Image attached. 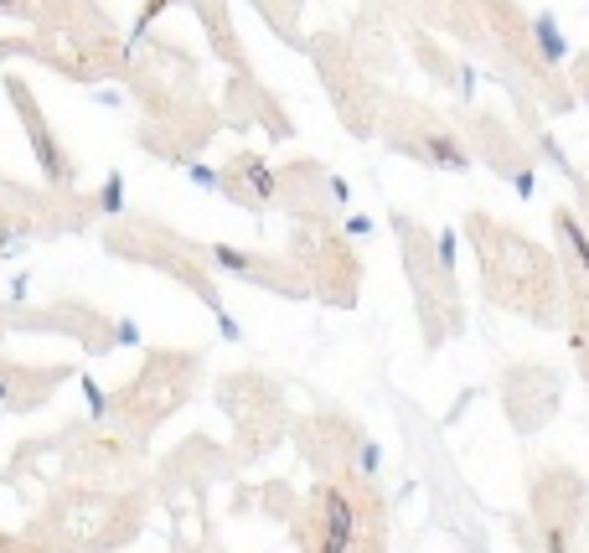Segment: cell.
Here are the masks:
<instances>
[{
    "mask_svg": "<svg viewBox=\"0 0 589 553\" xmlns=\"http://www.w3.org/2000/svg\"><path fill=\"white\" fill-rule=\"evenodd\" d=\"M114 336H119V342H140V326H135V321H119Z\"/></svg>",
    "mask_w": 589,
    "mask_h": 553,
    "instance_id": "9",
    "label": "cell"
},
{
    "mask_svg": "<svg viewBox=\"0 0 589 553\" xmlns=\"http://www.w3.org/2000/svg\"><path fill=\"white\" fill-rule=\"evenodd\" d=\"M0 11H6V16H26V11H21V0H0Z\"/></svg>",
    "mask_w": 589,
    "mask_h": 553,
    "instance_id": "10",
    "label": "cell"
},
{
    "mask_svg": "<svg viewBox=\"0 0 589 553\" xmlns=\"http://www.w3.org/2000/svg\"><path fill=\"white\" fill-rule=\"evenodd\" d=\"M553 228H558V243H564V254L574 259V269L589 274V233H584V223L574 218L569 207H558V212H553Z\"/></svg>",
    "mask_w": 589,
    "mask_h": 553,
    "instance_id": "3",
    "label": "cell"
},
{
    "mask_svg": "<svg viewBox=\"0 0 589 553\" xmlns=\"http://www.w3.org/2000/svg\"><path fill=\"white\" fill-rule=\"evenodd\" d=\"M233 171H243V181L259 192V202H269V197H274V176H269V166H264V161H233Z\"/></svg>",
    "mask_w": 589,
    "mask_h": 553,
    "instance_id": "6",
    "label": "cell"
},
{
    "mask_svg": "<svg viewBox=\"0 0 589 553\" xmlns=\"http://www.w3.org/2000/svg\"><path fill=\"white\" fill-rule=\"evenodd\" d=\"M533 42H538L543 63H564V37H558V21L553 16H538L533 21Z\"/></svg>",
    "mask_w": 589,
    "mask_h": 553,
    "instance_id": "5",
    "label": "cell"
},
{
    "mask_svg": "<svg viewBox=\"0 0 589 553\" xmlns=\"http://www.w3.org/2000/svg\"><path fill=\"white\" fill-rule=\"evenodd\" d=\"M352 486H321L300 517L305 553H378V522Z\"/></svg>",
    "mask_w": 589,
    "mask_h": 553,
    "instance_id": "1",
    "label": "cell"
},
{
    "mask_svg": "<svg viewBox=\"0 0 589 553\" xmlns=\"http://www.w3.org/2000/svg\"><path fill=\"white\" fill-rule=\"evenodd\" d=\"M11 94H16V104H21V119H26V130H31V145H37V161H42V171H47L52 181H68V161H62L57 140L47 135L42 114H37V104H26V88H21V83H11Z\"/></svg>",
    "mask_w": 589,
    "mask_h": 553,
    "instance_id": "2",
    "label": "cell"
},
{
    "mask_svg": "<svg viewBox=\"0 0 589 553\" xmlns=\"http://www.w3.org/2000/svg\"><path fill=\"white\" fill-rule=\"evenodd\" d=\"M78 388H83V398H88V419H104V414H109V393L93 383V378H83Z\"/></svg>",
    "mask_w": 589,
    "mask_h": 553,
    "instance_id": "7",
    "label": "cell"
},
{
    "mask_svg": "<svg viewBox=\"0 0 589 553\" xmlns=\"http://www.w3.org/2000/svg\"><path fill=\"white\" fill-rule=\"evenodd\" d=\"M579 94H584V104H589V68L579 73Z\"/></svg>",
    "mask_w": 589,
    "mask_h": 553,
    "instance_id": "11",
    "label": "cell"
},
{
    "mask_svg": "<svg viewBox=\"0 0 589 553\" xmlns=\"http://www.w3.org/2000/svg\"><path fill=\"white\" fill-rule=\"evenodd\" d=\"M99 202H104V212H119V202H124V181H119V176L104 187V197H99Z\"/></svg>",
    "mask_w": 589,
    "mask_h": 553,
    "instance_id": "8",
    "label": "cell"
},
{
    "mask_svg": "<svg viewBox=\"0 0 589 553\" xmlns=\"http://www.w3.org/2000/svg\"><path fill=\"white\" fill-rule=\"evenodd\" d=\"M419 156H424L429 166H450V171H465V166H471V156L460 150V140H455V135H440V130L419 135Z\"/></svg>",
    "mask_w": 589,
    "mask_h": 553,
    "instance_id": "4",
    "label": "cell"
}]
</instances>
